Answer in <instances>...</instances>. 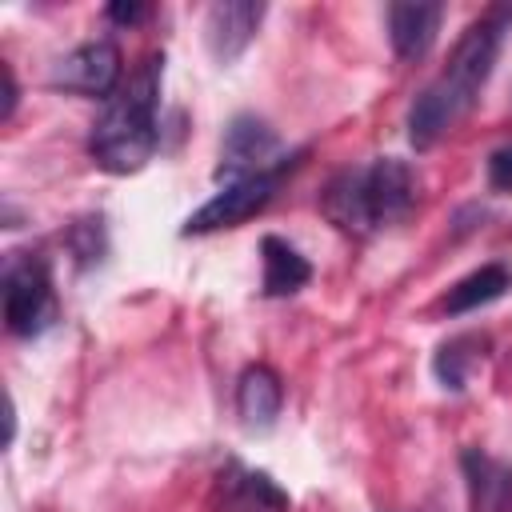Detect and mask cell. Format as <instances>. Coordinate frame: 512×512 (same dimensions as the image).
<instances>
[{"label":"cell","instance_id":"obj_18","mask_svg":"<svg viewBox=\"0 0 512 512\" xmlns=\"http://www.w3.org/2000/svg\"><path fill=\"white\" fill-rule=\"evenodd\" d=\"M0 76H4V112H0V120H12V112H16V76H12L8 64H0Z\"/></svg>","mask_w":512,"mask_h":512},{"label":"cell","instance_id":"obj_16","mask_svg":"<svg viewBox=\"0 0 512 512\" xmlns=\"http://www.w3.org/2000/svg\"><path fill=\"white\" fill-rule=\"evenodd\" d=\"M488 184L492 192H512V148H496L488 156Z\"/></svg>","mask_w":512,"mask_h":512},{"label":"cell","instance_id":"obj_7","mask_svg":"<svg viewBox=\"0 0 512 512\" xmlns=\"http://www.w3.org/2000/svg\"><path fill=\"white\" fill-rule=\"evenodd\" d=\"M52 84L76 96H104L112 100L120 88V48L112 40H88L76 52H68L56 72Z\"/></svg>","mask_w":512,"mask_h":512},{"label":"cell","instance_id":"obj_8","mask_svg":"<svg viewBox=\"0 0 512 512\" xmlns=\"http://www.w3.org/2000/svg\"><path fill=\"white\" fill-rule=\"evenodd\" d=\"M260 0H216L204 16V44L216 64H232L244 56V48L256 40L260 20H264Z\"/></svg>","mask_w":512,"mask_h":512},{"label":"cell","instance_id":"obj_2","mask_svg":"<svg viewBox=\"0 0 512 512\" xmlns=\"http://www.w3.org/2000/svg\"><path fill=\"white\" fill-rule=\"evenodd\" d=\"M160 80H164V56L152 52L104 104V116L96 120L92 140H88V152L104 172L128 176L152 160L160 144V128H156Z\"/></svg>","mask_w":512,"mask_h":512},{"label":"cell","instance_id":"obj_13","mask_svg":"<svg viewBox=\"0 0 512 512\" xmlns=\"http://www.w3.org/2000/svg\"><path fill=\"white\" fill-rule=\"evenodd\" d=\"M260 256H264V280H260L264 296H292L312 280V264L280 236H264Z\"/></svg>","mask_w":512,"mask_h":512},{"label":"cell","instance_id":"obj_1","mask_svg":"<svg viewBox=\"0 0 512 512\" xmlns=\"http://www.w3.org/2000/svg\"><path fill=\"white\" fill-rule=\"evenodd\" d=\"M508 28H512V4H492L488 12H480L464 28V36L456 40L444 72L408 108V140H412V148H432L480 100V88L488 84L496 60H500Z\"/></svg>","mask_w":512,"mask_h":512},{"label":"cell","instance_id":"obj_4","mask_svg":"<svg viewBox=\"0 0 512 512\" xmlns=\"http://www.w3.org/2000/svg\"><path fill=\"white\" fill-rule=\"evenodd\" d=\"M304 160V148H296V152H288L276 168H268V172H256V176H244V180H232V184H224L204 208H196L188 220H184V236H204V232H220V228H236V224H244L248 216H256L272 196H276V188H280V180L296 168Z\"/></svg>","mask_w":512,"mask_h":512},{"label":"cell","instance_id":"obj_9","mask_svg":"<svg viewBox=\"0 0 512 512\" xmlns=\"http://www.w3.org/2000/svg\"><path fill=\"white\" fill-rule=\"evenodd\" d=\"M460 472L468 488V512H512V464L508 460H496L484 448H464Z\"/></svg>","mask_w":512,"mask_h":512},{"label":"cell","instance_id":"obj_5","mask_svg":"<svg viewBox=\"0 0 512 512\" xmlns=\"http://www.w3.org/2000/svg\"><path fill=\"white\" fill-rule=\"evenodd\" d=\"M4 324L12 336H40L56 324L52 276L40 256H12L4 264Z\"/></svg>","mask_w":512,"mask_h":512},{"label":"cell","instance_id":"obj_14","mask_svg":"<svg viewBox=\"0 0 512 512\" xmlns=\"http://www.w3.org/2000/svg\"><path fill=\"white\" fill-rule=\"evenodd\" d=\"M508 288H512V268H508V264H480L476 272H468L464 280H456V284L448 288L444 312H448V316L476 312V308L500 300Z\"/></svg>","mask_w":512,"mask_h":512},{"label":"cell","instance_id":"obj_11","mask_svg":"<svg viewBox=\"0 0 512 512\" xmlns=\"http://www.w3.org/2000/svg\"><path fill=\"white\" fill-rule=\"evenodd\" d=\"M440 20H444V8L440 4H388V40H392V52L400 60H424L428 48L436 44V32H440Z\"/></svg>","mask_w":512,"mask_h":512},{"label":"cell","instance_id":"obj_15","mask_svg":"<svg viewBox=\"0 0 512 512\" xmlns=\"http://www.w3.org/2000/svg\"><path fill=\"white\" fill-rule=\"evenodd\" d=\"M476 344H480V336H456V340L440 344L432 368H436V380H440L444 388L460 392V388L468 384V368L480 364V356H484V352H468V348H476Z\"/></svg>","mask_w":512,"mask_h":512},{"label":"cell","instance_id":"obj_10","mask_svg":"<svg viewBox=\"0 0 512 512\" xmlns=\"http://www.w3.org/2000/svg\"><path fill=\"white\" fill-rule=\"evenodd\" d=\"M220 508L224 512H288V492L268 472L228 464L220 472Z\"/></svg>","mask_w":512,"mask_h":512},{"label":"cell","instance_id":"obj_17","mask_svg":"<svg viewBox=\"0 0 512 512\" xmlns=\"http://www.w3.org/2000/svg\"><path fill=\"white\" fill-rule=\"evenodd\" d=\"M148 12H152L148 4H108V8H104V16H108L112 24H124V28L148 20Z\"/></svg>","mask_w":512,"mask_h":512},{"label":"cell","instance_id":"obj_3","mask_svg":"<svg viewBox=\"0 0 512 512\" xmlns=\"http://www.w3.org/2000/svg\"><path fill=\"white\" fill-rule=\"evenodd\" d=\"M324 216L348 236H372L400 224L416 204V172L400 156H376L364 168H344L320 196Z\"/></svg>","mask_w":512,"mask_h":512},{"label":"cell","instance_id":"obj_12","mask_svg":"<svg viewBox=\"0 0 512 512\" xmlns=\"http://www.w3.org/2000/svg\"><path fill=\"white\" fill-rule=\"evenodd\" d=\"M284 404V384L268 364H252L236 380V416L248 432H264L276 424Z\"/></svg>","mask_w":512,"mask_h":512},{"label":"cell","instance_id":"obj_6","mask_svg":"<svg viewBox=\"0 0 512 512\" xmlns=\"http://www.w3.org/2000/svg\"><path fill=\"white\" fill-rule=\"evenodd\" d=\"M288 152H280V136L252 112H240L228 128H224V140H220V164H216V176L224 184L232 180H244V176H256V172H268L284 160Z\"/></svg>","mask_w":512,"mask_h":512}]
</instances>
